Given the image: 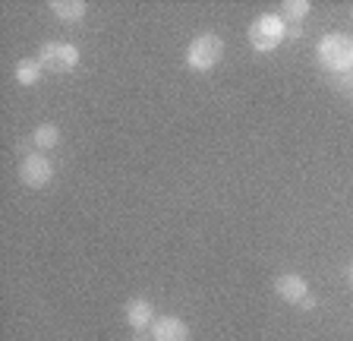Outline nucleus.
Masks as SVG:
<instances>
[{
    "label": "nucleus",
    "instance_id": "dca6fc26",
    "mask_svg": "<svg viewBox=\"0 0 353 341\" xmlns=\"http://www.w3.org/2000/svg\"><path fill=\"white\" fill-rule=\"evenodd\" d=\"M344 278H347V288H353V262L347 266V275H344Z\"/></svg>",
    "mask_w": 353,
    "mask_h": 341
},
{
    "label": "nucleus",
    "instance_id": "7ed1b4c3",
    "mask_svg": "<svg viewBox=\"0 0 353 341\" xmlns=\"http://www.w3.org/2000/svg\"><path fill=\"white\" fill-rule=\"evenodd\" d=\"M281 41H287V23L281 13H265L250 26V45L256 54H272Z\"/></svg>",
    "mask_w": 353,
    "mask_h": 341
},
{
    "label": "nucleus",
    "instance_id": "ddd939ff",
    "mask_svg": "<svg viewBox=\"0 0 353 341\" xmlns=\"http://www.w3.org/2000/svg\"><path fill=\"white\" fill-rule=\"evenodd\" d=\"M334 79V86H341V89H350L353 92V73H344V76H331Z\"/></svg>",
    "mask_w": 353,
    "mask_h": 341
},
{
    "label": "nucleus",
    "instance_id": "f3484780",
    "mask_svg": "<svg viewBox=\"0 0 353 341\" xmlns=\"http://www.w3.org/2000/svg\"><path fill=\"white\" fill-rule=\"evenodd\" d=\"M350 95H353V92H350Z\"/></svg>",
    "mask_w": 353,
    "mask_h": 341
},
{
    "label": "nucleus",
    "instance_id": "4468645a",
    "mask_svg": "<svg viewBox=\"0 0 353 341\" xmlns=\"http://www.w3.org/2000/svg\"><path fill=\"white\" fill-rule=\"evenodd\" d=\"M303 35V26H287V41H296Z\"/></svg>",
    "mask_w": 353,
    "mask_h": 341
},
{
    "label": "nucleus",
    "instance_id": "2eb2a0df",
    "mask_svg": "<svg viewBox=\"0 0 353 341\" xmlns=\"http://www.w3.org/2000/svg\"><path fill=\"white\" fill-rule=\"evenodd\" d=\"M303 310H316V297H312V294L303 300Z\"/></svg>",
    "mask_w": 353,
    "mask_h": 341
},
{
    "label": "nucleus",
    "instance_id": "0eeeda50",
    "mask_svg": "<svg viewBox=\"0 0 353 341\" xmlns=\"http://www.w3.org/2000/svg\"><path fill=\"white\" fill-rule=\"evenodd\" d=\"M123 313H126V322H130L132 332H152V322L158 319L152 300H145V297H132L130 304L123 306Z\"/></svg>",
    "mask_w": 353,
    "mask_h": 341
},
{
    "label": "nucleus",
    "instance_id": "f03ea898",
    "mask_svg": "<svg viewBox=\"0 0 353 341\" xmlns=\"http://www.w3.org/2000/svg\"><path fill=\"white\" fill-rule=\"evenodd\" d=\"M221 57H224V38L214 35V32L196 35L190 41V48H186V67L192 73H212L221 64Z\"/></svg>",
    "mask_w": 353,
    "mask_h": 341
},
{
    "label": "nucleus",
    "instance_id": "39448f33",
    "mask_svg": "<svg viewBox=\"0 0 353 341\" xmlns=\"http://www.w3.org/2000/svg\"><path fill=\"white\" fill-rule=\"evenodd\" d=\"M19 180H22V186H29V190H41V186H48L54 180V164L48 162L41 152L26 155L19 162Z\"/></svg>",
    "mask_w": 353,
    "mask_h": 341
},
{
    "label": "nucleus",
    "instance_id": "9d476101",
    "mask_svg": "<svg viewBox=\"0 0 353 341\" xmlns=\"http://www.w3.org/2000/svg\"><path fill=\"white\" fill-rule=\"evenodd\" d=\"M41 73H44V67L38 64V57H22L19 64H16V70H13V76H16V82L19 86H38V79H41Z\"/></svg>",
    "mask_w": 353,
    "mask_h": 341
},
{
    "label": "nucleus",
    "instance_id": "f8f14e48",
    "mask_svg": "<svg viewBox=\"0 0 353 341\" xmlns=\"http://www.w3.org/2000/svg\"><path fill=\"white\" fill-rule=\"evenodd\" d=\"M32 142H35L41 152H48V148H57V146H60V126H54V124L35 126V133H32Z\"/></svg>",
    "mask_w": 353,
    "mask_h": 341
},
{
    "label": "nucleus",
    "instance_id": "1a4fd4ad",
    "mask_svg": "<svg viewBox=\"0 0 353 341\" xmlns=\"http://www.w3.org/2000/svg\"><path fill=\"white\" fill-rule=\"evenodd\" d=\"M48 10L54 13V19H60V23L73 26V23H82L88 13V7L82 3V0H51L48 3Z\"/></svg>",
    "mask_w": 353,
    "mask_h": 341
},
{
    "label": "nucleus",
    "instance_id": "6e6552de",
    "mask_svg": "<svg viewBox=\"0 0 353 341\" xmlns=\"http://www.w3.org/2000/svg\"><path fill=\"white\" fill-rule=\"evenodd\" d=\"M152 341H190V326L180 316H158L152 322Z\"/></svg>",
    "mask_w": 353,
    "mask_h": 341
},
{
    "label": "nucleus",
    "instance_id": "9b49d317",
    "mask_svg": "<svg viewBox=\"0 0 353 341\" xmlns=\"http://www.w3.org/2000/svg\"><path fill=\"white\" fill-rule=\"evenodd\" d=\"M309 10H312L309 0H284V3H281V19H284L287 26H303Z\"/></svg>",
    "mask_w": 353,
    "mask_h": 341
},
{
    "label": "nucleus",
    "instance_id": "423d86ee",
    "mask_svg": "<svg viewBox=\"0 0 353 341\" xmlns=\"http://www.w3.org/2000/svg\"><path fill=\"white\" fill-rule=\"evenodd\" d=\"M274 291H278V297L284 300V304L303 306V300L309 297V282L296 272H284V275L274 278Z\"/></svg>",
    "mask_w": 353,
    "mask_h": 341
},
{
    "label": "nucleus",
    "instance_id": "20e7f679",
    "mask_svg": "<svg viewBox=\"0 0 353 341\" xmlns=\"http://www.w3.org/2000/svg\"><path fill=\"white\" fill-rule=\"evenodd\" d=\"M38 64L51 73H73L79 67V48L70 41H44L38 48Z\"/></svg>",
    "mask_w": 353,
    "mask_h": 341
},
{
    "label": "nucleus",
    "instance_id": "f257e3e1",
    "mask_svg": "<svg viewBox=\"0 0 353 341\" xmlns=\"http://www.w3.org/2000/svg\"><path fill=\"white\" fill-rule=\"evenodd\" d=\"M316 57L325 73L331 76L353 73V38L344 35V32H328V35L319 38Z\"/></svg>",
    "mask_w": 353,
    "mask_h": 341
}]
</instances>
